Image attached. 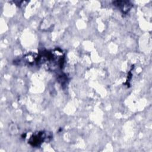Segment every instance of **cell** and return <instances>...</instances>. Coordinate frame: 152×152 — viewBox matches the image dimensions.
Masks as SVG:
<instances>
[{
  "label": "cell",
  "mask_w": 152,
  "mask_h": 152,
  "mask_svg": "<svg viewBox=\"0 0 152 152\" xmlns=\"http://www.w3.org/2000/svg\"><path fill=\"white\" fill-rule=\"evenodd\" d=\"M113 4L115 5L119 8L123 12H128L132 7V4L128 1H115L113 2Z\"/></svg>",
  "instance_id": "cell-2"
},
{
  "label": "cell",
  "mask_w": 152,
  "mask_h": 152,
  "mask_svg": "<svg viewBox=\"0 0 152 152\" xmlns=\"http://www.w3.org/2000/svg\"><path fill=\"white\" fill-rule=\"evenodd\" d=\"M50 138H51V137L48 135V133L43 131L39 132L34 134L30 137L28 142L33 146H38L43 141L48 140Z\"/></svg>",
  "instance_id": "cell-1"
}]
</instances>
